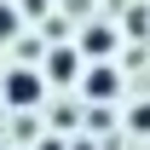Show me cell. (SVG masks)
I'll list each match as a JSON object with an SVG mask.
<instances>
[{
    "label": "cell",
    "instance_id": "8",
    "mask_svg": "<svg viewBox=\"0 0 150 150\" xmlns=\"http://www.w3.org/2000/svg\"><path fill=\"white\" fill-rule=\"evenodd\" d=\"M29 58H40V40H18V64L29 69Z\"/></svg>",
    "mask_w": 150,
    "mask_h": 150
},
{
    "label": "cell",
    "instance_id": "1",
    "mask_svg": "<svg viewBox=\"0 0 150 150\" xmlns=\"http://www.w3.org/2000/svg\"><path fill=\"white\" fill-rule=\"evenodd\" d=\"M0 98H6L12 110H35L40 98H46V75H40V69H23V64H18V69L0 81Z\"/></svg>",
    "mask_w": 150,
    "mask_h": 150
},
{
    "label": "cell",
    "instance_id": "5",
    "mask_svg": "<svg viewBox=\"0 0 150 150\" xmlns=\"http://www.w3.org/2000/svg\"><path fill=\"white\" fill-rule=\"evenodd\" d=\"M23 29V18H18V6H6V0H0V40H12Z\"/></svg>",
    "mask_w": 150,
    "mask_h": 150
},
{
    "label": "cell",
    "instance_id": "2",
    "mask_svg": "<svg viewBox=\"0 0 150 150\" xmlns=\"http://www.w3.org/2000/svg\"><path fill=\"white\" fill-rule=\"evenodd\" d=\"M81 93L93 98V104H110L121 93V69L115 64H93V69H81Z\"/></svg>",
    "mask_w": 150,
    "mask_h": 150
},
{
    "label": "cell",
    "instance_id": "6",
    "mask_svg": "<svg viewBox=\"0 0 150 150\" xmlns=\"http://www.w3.org/2000/svg\"><path fill=\"white\" fill-rule=\"evenodd\" d=\"M127 121H133V133H150V98H144V104H133Z\"/></svg>",
    "mask_w": 150,
    "mask_h": 150
},
{
    "label": "cell",
    "instance_id": "3",
    "mask_svg": "<svg viewBox=\"0 0 150 150\" xmlns=\"http://www.w3.org/2000/svg\"><path fill=\"white\" fill-rule=\"evenodd\" d=\"M46 81H58V87H69V81H81V52H75V46H52V52H46Z\"/></svg>",
    "mask_w": 150,
    "mask_h": 150
},
{
    "label": "cell",
    "instance_id": "7",
    "mask_svg": "<svg viewBox=\"0 0 150 150\" xmlns=\"http://www.w3.org/2000/svg\"><path fill=\"white\" fill-rule=\"evenodd\" d=\"M52 127H58V133H69V127H75V110H69V104H58V110H52Z\"/></svg>",
    "mask_w": 150,
    "mask_h": 150
},
{
    "label": "cell",
    "instance_id": "4",
    "mask_svg": "<svg viewBox=\"0 0 150 150\" xmlns=\"http://www.w3.org/2000/svg\"><path fill=\"white\" fill-rule=\"evenodd\" d=\"M115 40H121V35H115L110 23H87V35H81V46H75V52H93V58H110V52H115Z\"/></svg>",
    "mask_w": 150,
    "mask_h": 150
},
{
    "label": "cell",
    "instance_id": "9",
    "mask_svg": "<svg viewBox=\"0 0 150 150\" xmlns=\"http://www.w3.org/2000/svg\"><path fill=\"white\" fill-rule=\"evenodd\" d=\"M35 150H64V144H58V139H40V144H35Z\"/></svg>",
    "mask_w": 150,
    "mask_h": 150
}]
</instances>
